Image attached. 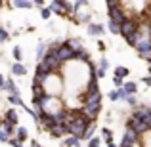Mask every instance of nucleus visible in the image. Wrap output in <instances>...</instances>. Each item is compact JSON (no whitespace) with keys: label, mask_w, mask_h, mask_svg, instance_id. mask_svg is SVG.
I'll list each match as a JSON object with an SVG mask.
<instances>
[{"label":"nucleus","mask_w":151,"mask_h":147,"mask_svg":"<svg viewBox=\"0 0 151 147\" xmlns=\"http://www.w3.org/2000/svg\"><path fill=\"white\" fill-rule=\"evenodd\" d=\"M115 90H117V96H119V99H121V101H124L126 96H128V94H126V90L122 88V86H121V88H115Z\"/></svg>","instance_id":"nucleus-37"},{"label":"nucleus","mask_w":151,"mask_h":147,"mask_svg":"<svg viewBox=\"0 0 151 147\" xmlns=\"http://www.w3.org/2000/svg\"><path fill=\"white\" fill-rule=\"evenodd\" d=\"M126 103H128L130 107H138V99H136V94H128L126 96V99H124Z\"/></svg>","instance_id":"nucleus-33"},{"label":"nucleus","mask_w":151,"mask_h":147,"mask_svg":"<svg viewBox=\"0 0 151 147\" xmlns=\"http://www.w3.org/2000/svg\"><path fill=\"white\" fill-rule=\"evenodd\" d=\"M105 73H107V71H105V69H101V67H100V69H98V71H96V75H98V78H103V77H105Z\"/></svg>","instance_id":"nucleus-43"},{"label":"nucleus","mask_w":151,"mask_h":147,"mask_svg":"<svg viewBox=\"0 0 151 147\" xmlns=\"http://www.w3.org/2000/svg\"><path fill=\"white\" fill-rule=\"evenodd\" d=\"M8 101L14 107H25V103H23V99H21V94H10V96H8Z\"/></svg>","instance_id":"nucleus-21"},{"label":"nucleus","mask_w":151,"mask_h":147,"mask_svg":"<svg viewBox=\"0 0 151 147\" xmlns=\"http://www.w3.org/2000/svg\"><path fill=\"white\" fill-rule=\"evenodd\" d=\"M101 138L105 140V143H111L113 141V132L109 128H101Z\"/></svg>","instance_id":"nucleus-31"},{"label":"nucleus","mask_w":151,"mask_h":147,"mask_svg":"<svg viewBox=\"0 0 151 147\" xmlns=\"http://www.w3.org/2000/svg\"><path fill=\"white\" fill-rule=\"evenodd\" d=\"M48 8H50V11H52V14L59 15V17H67V14L63 11V8H61V2H52Z\"/></svg>","instance_id":"nucleus-19"},{"label":"nucleus","mask_w":151,"mask_h":147,"mask_svg":"<svg viewBox=\"0 0 151 147\" xmlns=\"http://www.w3.org/2000/svg\"><path fill=\"white\" fill-rule=\"evenodd\" d=\"M12 4H14V8H19V10H31V8H35L33 0H12Z\"/></svg>","instance_id":"nucleus-15"},{"label":"nucleus","mask_w":151,"mask_h":147,"mask_svg":"<svg viewBox=\"0 0 151 147\" xmlns=\"http://www.w3.org/2000/svg\"><path fill=\"white\" fill-rule=\"evenodd\" d=\"M40 61L44 63L46 67H48V69L52 71V73H59V69H61V67H63V63L59 61V59L55 57V55L52 54V52H46V55H44V57L40 59Z\"/></svg>","instance_id":"nucleus-7"},{"label":"nucleus","mask_w":151,"mask_h":147,"mask_svg":"<svg viewBox=\"0 0 151 147\" xmlns=\"http://www.w3.org/2000/svg\"><path fill=\"white\" fill-rule=\"evenodd\" d=\"M107 14H109V19H111V21H117V23H122L126 19V14H124V10H122V6L107 8Z\"/></svg>","instance_id":"nucleus-10"},{"label":"nucleus","mask_w":151,"mask_h":147,"mask_svg":"<svg viewBox=\"0 0 151 147\" xmlns=\"http://www.w3.org/2000/svg\"><path fill=\"white\" fill-rule=\"evenodd\" d=\"M12 55H14V59H15V61H21V57H23L21 46H14V50H12Z\"/></svg>","instance_id":"nucleus-32"},{"label":"nucleus","mask_w":151,"mask_h":147,"mask_svg":"<svg viewBox=\"0 0 151 147\" xmlns=\"http://www.w3.org/2000/svg\"><path fill=\"white\" fill-rule=\"evenodd\" d=\"M107 29H109L113 34H119V33H121V23L111 21V19H109V23H107Z\"/></svg>","instance_id":"nucleus-30"},{"label":"nucleus","mask_w":151,"mask_h":147,"mask_svg":"<svg viewBox=\"0 0 151 147\" xmlns=\"http://www.w3.org/2000/svg\"><path fill=\"white\" fill-rule=\"evenodd\" d=\"M0 128L4 130V132L8 134V136H14V132H15V126L12 124V122H8V120H4L2 118V124H0Z\"/></svg>","instance_id":"nucleus-27"},{"label":"nucleus","mask_w":151,"mask_h":147,"mask_svg":"<svg viewBox=\"0 0 151 147\" xmlns=\"http://www.w3.org/2000/svg\"><path fill=\"white\" fill-rule=\"evenodd\" d=\"M103 31H105V27L101 25V23H88V34L90 37H101Z\"/></svg>","instance_id":"nucleus-11"},{"label":"nucleus","mask_w":151,"mask_h":147,"mask_svg":"<svg viewBox=\"0 0 151 147\" xmlns=\"http://www.w3.org/2000/svg\"><path fill=\"white\" fill-rule=\"evenodd\" d=\"M2 90H6V92H10V94H19V90H17V86H15L14 78H6V80H4V88Z\"/></svg>","instance_id":"nucleus-20"},{"label":"nucleus","mask_w":151,"mask_h":147,"mask_svg":"<svg viewBox=\"0 0 151 147\" xmlns=\"http://www.w3.org/2000/svg\"><path fill=\"white\" fill-rule=\"evenodd\" d=\"M94 134H96V124H94V122H90L88 128L84 130V136H82V140H90V138H92Z\"/></svg>","instance_id":"nucleus-28"},{"label":"nucleus","mask_w":151,"mask_h":147,"mask_svg":"<svg viewBox=\"0 0 151 147\" xmlns=\"http://www.w3.org/2000/svg\"><path fill=\"white\" fill-rule=\"evenodd\" d=\"M33 4L38 6V8H42V6H44V0H33Z\"/></svg>","instance_id":"nucleus-45"},{"label":"nucleus","mask_w":151,"mask_h":147,"mask_svg":"<svg viewBox=\"0 0 151 147\" xmlns=\"http://www.w3.org/2000/svg\"><path fill=\"white\" fill-rule=\"evenodd\" d=\"M107 147H117V145H115V143H113V141H111V143H107Z\"/></svg>","instance_id":"nucleus-50"},{"label":"nucleus","mask_w":151,"mask_h":147,"mask_svg":"<svg viewBox=\"0 0 151 147\" xmlns=\"http://www.w3.org/2000/svg\"><path fill=\"white\" fill-rule=\"evenodd\" d=\"M8 145H12V147H23V141H19L15 136H10V140H8Z\"/></svg>","instance_id":"nucleus-35"},{"label":"nucleus","mask_w":151,"mask_h":147,"mask_svg":"<svg viewBox=\"0 0 151 147\" xmlns=\"http://www.w3.org/2000/svg\"><path fill=\"white\" fill-rule=\"evenodd\" d=\"M100 143H101V140H100V138L92 136V138H90V141H88V147H100Z\"/></svg>","instance_id":"nucleus-38"},{"label":"nucleus","mask_w":151,"mask_h":147,"mask_svg":"<svg viewBox=\"0 0 151 147\" xmlns=\"http://www.w3.org/2000/svg\"><path fill=\"white\" fill-rule=\"evenodd\" d=\"M149 111H151V105H149Z\"/></svg>","instance_id":"nucleus-56"},{"label":"nucleus","mask_w":151,"mask_h":147,"mask_svg":"<svg viewBox=\"0 0 151 147\" xmlns=\"http://www.w3.org/2000/svg\"><path fill=\"white\" fill-rule=\"evenodd\" d=\"M31 147H42L40 143H38V141L37 140H33V141H31Z\"/></svg>","instance_id":"nucleus-48"},{"label":"nucleus","mask_w":151,"mask_h":147,"mask_svg":"<svg viewBox=\"0 0 151 147\" xmlns=\"http://www.w3.org/2000/svg\"><path fill=\"white\" fill-rule=\"evenodd\" d=\"M122 88L126 90V94H136L138 92V84H136V82H132V80L122 82Z\"/></svg>","instance_id":"nucleus-26"},{"label":"nucleus","mask_w":151,"mask_h":147,"mask_svg":"<svg viewBox=\"0 0 151 147\" xmlns=\"http://www.w3.org/2000/svg\"><path fill=\"white\" fill-rule=\"evenodd\" d=\"M98 48H100V50L103 52V50H105V42H103V40H100V42H98Z\"/></svg>","instance_id":"nucleus-46"},{"label":"nucleus","mask_w":151,"mask_h":147,"mask_svg":"<svg viewBox=\"0 0 151 147\" xmlns=\"http://www.w3.org/2000/svg\"><path fill=\"white\" fill-rule=\"evenodd\" d=\"M14 136L17 138L19 141H27V138H29V132H27V128H25V126H15Z\"/></svg>","instance_id":"nucleus-18"},{"label":"nucleus","mask_w":151,"mask_h":147,"mask_svg":"<svg viewBox=\"0 0 151 147\" xmlns=\"http://www.w3.org/2000/svg\"><path fill=\"white\" fill-rule=\"evenodd\" d=\"M12 75H14V77H25L27 75V67L23 65L21 61H15L14 65H12Z\"/></svg>","instance_id":"nucleus-14"},{"label":"nucleus","mask_w":151,"mask_h":147,"mask_svg":"<svg viewBox=\"0 0 151 147\" xmlns=\"http://www.w3.org/2000/svg\"><path fill=\"white\" fill-rule=\"evenodd\" d=\"M4 80H6V78H4V77H2V75H0V90H2V88H4Z\"/></svg>","instance_id":"nucleus-49"},{"label":"nucleus","mask_w":151,"mask_h":147,"mask_svg":"<svg viewBox=\"0 0 151 147\" xmlns=\"http://www.w3.org/2000/svg\"><path fill=\"white\" fill-rule=\"evenodd\" d=\"M122 82H124V78H119V77H113V84H115V88H121V86H122Z\"/></svg>","instance_id":"nucleus-40"},{"label":"nucleus","mask_w":151,"mask_h":147,"mask_svg":"<svg viewBox=\"0 0 151 147\" xmlns=\"http://www.w3.org/2000/svg\"><path fill=\"white\" fill-rule=\"evenodd\" d=\"M8 140H10V136H8V134L0 128V143H8Z\"/></svg>","instance_id":"nucleus-39"},{"label":"nucleus","mask_w":151,"mask_h":147,"mask_svg":"<svg viewBox=\"0 0 151 147\" xmlns=\"http://www.w3.org/2000/svg\"><path fill=\"white\" fill-rule=\"evenodd\" d=\"M107 98H109L111 101H119V96H117V90H111V92L107 94Z\"/></svg>","instance_id":"nucleus-41"},{"label":"nucleus","mask_w":151,"mask_h":147,"mask_svg":"<svg viewBox=\"0 0 151 147\" xmlns=\"http://www.w3.org/2000/svg\"><path fill=\"white\" fill-rule=\"evenodd\" d=\"M78 145H81V138L71 136V134H69V138L63 141V147H78Z\"/></svg>","instance_id":"nucleus-24"},{"label":"nucleus","mask_w":151,"mask_h":147,"mask_svg":"<svg viewBox=\"0 0 151 147\" xmlns=\"http://www.w3.org/2000/svg\"><path fill=\"white\" fill-rule=\"evenodd\" d=\"M46 52H48V44H44V42L40 40L37 44V59H38V61H40V59L46 55Z\"/></svg>","instance_id":"nucleus-23"},{"label":"nucleus","mask_w":151,"mask_h":147,"mask_svg":"<svg viewBox=\"0 0 151 147\" xmlns=\"http://www.w3.org/2000/svg\"><path fill=\"white\" fill-rule=\"evenodd\" d=\"M126 128H132L134 132H138L140 136H142V134H145V132H149V130H151V128H149L147 124H145L144 120H140V118H138V117H134V115H132V117L128 118V120H126Z\"/></svg>","instance_id":"nucleus-6"},{"label":"nucleus","mask_w":151,"mask_h":147,"mask_svg":"<svg viewBox=\"0 0 151 147\" xmlns=\"http://www.w3.org/2000/svg\"><path fill=\"white\" fill-rule=\"evenodd\" d=\"M130 75V71L126 69V67H122V65H119L117 69H115V77H119V78H126Z\"/></svg>","instance_id":"nucleus-29"},{"label":"nucleus","mask_w":151,"mask_h":147,"mask_svg":"<svg viewBox=\"0 0 151 147\" xmlns=\"http://www.w3.org/2000/svg\"><path fill=\"white\" fill-rule=\"evenodd\" d=\"M48 134H50L52 138H63V136L67 134V126H65V124H55L54 128L48 130Z\"/></svg>","instance_id":"nucleus-13"},{"label":"nucleus","mask_w":151,"mask_h":147,"mask_svg":"<svg viewBox=\"0 0 151 147\" xmlns=\"http://www.w3.org/2000/svg\"><path fill=\"white\" fill-rule=\"evenodd\" d=\"M50 15H52L50 8H44V6H42V8H40V17H42V19L46 21V19H50Z\"/></svg>","instance_id":"nucleus-36"},{"label":"nucleus","mask_w":151,"mask_h":147,"mask_svg":"<svg viewBox=\"0 0 151 147\" xmlns=\"http://www.w3.org/2000/svg\"><path fill=\"white\" fill-rule=\"evenodd\" d=\"M50 73H52V71L48 69V67H46L42 61H38V63H37V71H35V78H33V82H40V84H44L46 77H48Z\"/></svg>","instance_id":"nucleus-8"},{"label":"nucleus","mask_w":151,"mask_h":147,"mask_svg":"<svg viewBox=\"0 0 151 147\" xmlns=\"http://www.w3.org/2000/svg\"><path fill=\"white\" fill-rule=\"evenodd\" d=\"M122 147H138V145H122Z\"/></svg>","instance_id":"nucleus-52"},{"label":"nucleus","mask_w":151,"mask_h":147,"mask_svg":"<svg viewBox=\"0 0 151 147\" xmlns=\"http://www.w3.org/2000/svg\"><path fill=\"white\" fill-rule=\"evenodd\" d=\"M142 80H144L145 86H151V75H149V77H145V78H142Z\"/></svg>","instance_id":"nucleus-44"},{"label":"nucleus","mask_w":151,"mask_h":147,"mask_svg":"<svg viewBox=\"0 0 151 147\" xmlns=\"http://www.w3.org/2000/svg\"><path fill=\"white\" fill-rule=\"evenodd\" d=\"M63 88V82H61V77L58 73H50L44 80V90L46 94H52V96H58Z\"/></svg>","instance_id":"nucleus-3"},{"label":"nucleus","mask_w":151,"mask_h":147,"mask_svg":"<svg viewBox=\"0 0 151 147\" xmlns=\"http://www.w3.org/2000/svg\"><path fill=\"white\" fill-rule=\"evenodd\" d=\"M100 67H101V69H109V61H107V59L105 57H101V61H100Z\"/></svg>","instance_id":"nucleus-42"},{"label":"nucleus","mask_w":151,"mask_h":147,"mask_svg":"<svg viewBox=\"0 0 151 147\" xmlns=\"http://www.w3.org/2000/svg\"><path fill=\"white\" fill-rule=\"evenodd\" d=\"M54 2H63V0H54Z\"/></svg>","instance_id":"nucleus-53"},{"label":"nucleus","mask_w":151,"mask_h":147,"mask_svg":"<svg viewBox=\"0 0 151 147\" xmlns=\"http://www.w3.org/2000/svg\"><path fill=\"white\" fill-rule=\"evenodd\" d=\"M149 6H151V0H149Z\"/></svg>","instance_id":"nucleus-55"},{"label":"nucleus","mask_w":151,"mask_h":147,"mask_svg":"<svg viewBox=\"0 0 151 147\" xmlns=\"http://www.w3.org/2000/svg\"><path fill=\"white\" fill-rule=\"evenodd\" d=\"M48 52H52V54H54L61 63H69V61L75 59V52L69 48L67 42H58V40L52 42V44L48 46Z\"/></svg>","instance_id":"nucleus-2"},{"label":"nucleus","mask_w":151,"mask_h":147,"mask_svg":"<svg viewBox=\"0 0 151 147\" xmlns=\"http://www.w3.org/2000/svg\"><path fill=\"white\" fill-rule=\"evenodd\" d=\"M138 143H140V134L134 132L132 128H126V130H124V136H122L121 147H122V145H138Z\"/></svg>","instance_id":"nucleus-9"},{"label":"nucleus","mask_w":151,"mask_h":147,"mask_svg":"<svg viewBox=\"0 0 151 147\" xmlns=\"http://www.w3.org/2000/svg\"><path fill=\"white\" fill-rule=\"evenodd\" d=\"M4 120L12 122L14 126L19 124V117H17V111L14 109V107H10V109H6V113H4Z\"/></svg>","instance_id":"nucleus-12"},{"label":"nucleus","mask_w":151,"mask_h":147,"mask_svg":"<svg viewBox=\"0 0 151 147\" xmlns=\"http://www.w3.org/2000/svg\"><path fill=\"white\" fill-rule=\"evenodd\" d=\"M0 124H2V117H0Z\"/></svg>","instance_id":"nucleus-54"},{"label":"nucleus","mask_w":151,"mask_h":147,"mask_svg":"<svg viewBox=\"0 0 151 147\" xmlns=\"http://www.w3.org/2000/svg\"><path fill=\"white\" fill-rule=\"evenodd\" d=\"M90 118L86 117L84 113H82L81 109H78V113H77V117L73 118V120L69 122V124H65L67 126V134H71V136H77V138H81L82 140V136H84V130L88 128V124H90Z\"/></svg>","instance_id":"nucleus-1"},{"label":"nucleus","mask_w":151,"mask_h":147,"mask_svg":"<svg viewBox=\"0 0 151 147\" xmlns=\"http://www.w3.org/2000/svg\"><path fill=\"white\" fill-rule=\"evenodd\" d=\"M31 92H33V98H40V96H44V94H46L44 84H40V82H33V84H31Z\"/></svg>","instance_id":"nucleus-16"},{"label":"nucleus","mask_w":151,"mask_h":147,"mask_svg":"<svg viewBox=\"0 0 151 147\" xmlns=\"http://www.w3.org/2000/svg\"><path fill=\"white\" fill-rule=\"evenodd\" d=\"M81 111L94 122V120L98 118V115H100V111H101V101H96V103H82V109H81Z\"/></svg>","instance_id":"nucleus-5"},{"label":"nucleus","mask_w":151,"mask_h":147,"mask_svg":"<svg viewBox=\"0 0 151 147\" xmlns=\"http://www.w3.org/2000/svg\"><path fill=\"white\" fill-rule=\"evenodd\" d=\"M10 40V33H8L4 27H0V44H4V42Z\"/></svg>","instance_id":"nucleus-34"},{"label":"nucleus","mask_w":151,"mask_h":147,"mask_svg":"<svg viewBox=\"0 0 151 147\" xmlns=\"http://www.w3.org/2000/svg\"><path fill=\"white\" fill-rule=\"evenodd\" d=\"M149 40H151V25H149Z\"/></svg>","instance_id":"nucleus-51"},{"label":"nucleus","mask_w":151,"mask_h":147,"mask_svg":"<svg viewBox=\"0 0 151 147\" xmlns=\"http://www.w3.org/2000/svg\"><path fill=\"white\" fill-rule=\"evenodd\" d=\"M136 31H140V21L138 19H134V17H126L124 21L121 23V37L122 38H126V37H130V34H134Z\"/></svg>","instance_id":"nucleus-4"},{"label":"nucleus","mask_w":151,"mask_h":147,"mask_svg":"<svg viewBox=\"0 0 151 147\" xmlns=\"http://www.w3.org/2000/svg\"><path fill=\"white\" fill-rule=\"evenodd\" d=\"M147 23H149V25H151V6L147 8Z\"/></svg>","instance_id":"nucleus-47"},{"label":"nucleus","mask_w":151,"mask_h":147,"mask_svg":"<svg viewBox=\"0 0 151 147\" xmlns=\"http://www.w3.org/2000/svg\"><path fill=\"white\" fill-rule=\"evenodd\" d=\"M140 38H142V33H140V31H136L134 34H130V37H126L124 40H126V44H128V46H132V48H134V46H136V42L140 40Z\"/></svg>","instance_id":"nucleus-25"},{"label":"nucleus","mask_w":151,"mask_h":147,"mask_svg":"<svg viewBox=\"0 0 151 147\" xmlns=\"http://www.w3.org/2000/svg\"><path fill=\"white\" fill-rule=\"evenodd\" d=\"M67 44H69V48L73 50V52H78V50H82L84 46H82V40L81 38H69V40H65Z\"/></svg>","instance_id":"nucleus-22"},{"label":"nucleus","mask_w":151,"mask_h":147,"mask_svg":"<svg viewBox=\"0 0 151 147\" xmlns=\"http://www.w3.org/2000/svg\"><path fill=\"white\" fill-rule=\"evenodd\" d=\"M75 59H78L81 63H88V61H92V57H90V54H88V50H86V48L75 52Z\"/></svg>","instance_id":"nucleus-17"}]
</instances>
